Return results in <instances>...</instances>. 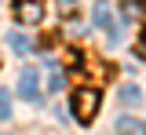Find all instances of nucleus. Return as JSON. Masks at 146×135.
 Segmentation results:
<instances>
[{
    "label": "nucleus",
    "mask_w": 146,
    "mask_h": 135,
    "mask_svg": "<svg viewBox=\"0 0 146 135\" xmlns=\"http://www.w3.org/2000/svg\"><path fill=\"white\" fill-rule=\"evenodd\" d=\"M99 106H102V95L95 88H77L70 95V110H73V120L77 124H91L95 113H99Z\"/></svg>",
    "instance_id": "obj_1"
},
{
    "label": "nucleus",
    "mask_w": 146,
    "mask_h": 135,
    "mask_svg": "<svg viewBox=\"0 0 146 135\" xmlns=\"http://www.w3.org/2000/svg\"><path fill=\"white\" fill-rule=\"evenodd\" d=\"M15 22L18 26H36L44 19V0H15Z\"/></svg>",
    "instance_id": "obj_2"
},
{
    "label": "nucleus",
    "mask_w": 146,
    "mask_h": 135,
    "mask_svg": "<svg viewBox=\"0 0 146 135\" xmlns=\"http://www.w3.org/2000/svg\"><path fill=\"white\" fill-rule=\"evenodd\" d=\"M18 95L26 99V102H36V99H40V77H36L33 66H26V69L18 73Z\"/></svg>",
    "instance_id": "obj_3"
},
{
    "label": "nucleus",
    "mask_w": 146,
    "mask_h": 135,
    "mask_svg": "<svg viewBox=\"0 0 146 135\" xmlns=\"http://www.w3.org/2000/svg\"><path fill=\"white\" fill-rule=\"evenodd\" d=\"M91 19H95V26H99V29H113V11H110L106 0H99V4H95Z\"/></svg>",
    "instance_id": "obj_4"
},
{
    "label": "nucleus",
    "mask_w": 146,
    "mask_h": 135,
    "mask_svg": "<svg viewBox=\"0 0 146 135\" xmlns=\"http://www.w3.org/2000/svg\"><path fill=\"white\" fill-rule=\"evenodd\" d=\"M117 132L121 135H146V124L135 120V117H121V120H117Z\"/></svg>",
    "instance_id": "obj_5"
},
{
    "label": "nucleus",
    "mask_w": 146,
    "mask_h": 135,
    "mask_svg": "<svg viewBox=\"0 0 146 135\" xmlns=\"http://www.w3.org/2000/svg\"><path fill=\"white\" fill-rule=\"evenodd\" d=\"M7 44L15 48L18 55H26V51H33V40L26 37V33H18V29H11V37H7Z\"/></svg>",
    "instance_id": "obj_6"
},
{
    "label": "nucleus",
    "mask_w": 146,
    "mask_h": 135,
    "mask_svg": "<svg viewBox=\"0 0 146 135\" xmlns=\"http://www.w3.org/2000/svg\"><path fill=\"white\" fill-rule=\"evenodd\" d=\"M44 69H48V91H58V88H62V73H58V62H48Z\"/></svg>",
    "instance_id": "obj_7"
},
{
    "label": "nucleus",
    "mask_w": 146,
    "mask_h": 135,
    "mask_svg": "<svg viewBox=\"0 0 146 135\" xmlns=\"http://www.w3.org/2000/svg\"><path fill=\"white\" fill-rule=\"evenodd\" d=\"M58 19H77V0H55Z\"/></svg>",
    "instance_id": "obj_8"
},
{
    "label": "nucleus",
    "mask_w": 146,
    "mask_h": 135,
    "mask_svg": "<svg viewBox=\"0 0 146 135\" xmlns=\"http://www.w3.org/2000/svg\"><path fill=\"white\" fill-rule=\"evenodd\" d=\"M139 99H143V91H139L135 84H124V88H121V102H124V106H135Z\"/></svg>",
    "instance_id": "obj_9"
},
{
    "label": "nucleus",
    "mask_w": 146,
    "mask_h": 135,
    "mask_svg": "<svg viewBox=\"0 0 146 135\" xmlns=\"http://www.w3.org/2000/svg\"><path fill=\"white\" fill-rule=\"evenodd\" d=\"M124 11H128V19H146V0H128Z\"/></svg>",
    "instance_id": "obj_10"
},
{
    "label": "nucleus",
    "mask_w": 146,
    "mask_h": 135,
    "mask_svg": "<svg viewBox=\"0 0 146 135\" xmlns=\"http://www.w3.org/2000/svg\"><path fill=\"white\" fill-rule=\"evenodd\" d=\"M7 113H11V95H7V91L0 88V120H4Z\"/></svg>",
    "instance_id": "obj_11"
},
{
    "label": "nucleus",
    "mask_w": 146,
    "mask_h": 135,
    "mask_svg": "<svg viewBox=\"0 0 146 135\" xmlns=\"http://www.w3.org/2000/svg\"><path fill=\"white\" fill-rule=\"evenodd\" d=\"M135 55H139V58H146V33L139 37V44H135Z\"/></svg>",
    "instance_id": "obj_12"
}]
</instances>
